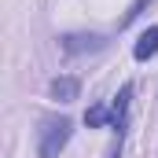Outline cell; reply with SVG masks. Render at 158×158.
I'll list each match as a JSON object with an SVG mask.
<instances>
[{
	"mask_svg": "<svg viewBox=\"0 0 158 158\" xmlns=\"http://www.w3.org/2000/svg\"><path fill=\"white\" fill-rule=\"evenodd\" d=\"M74 136V118L66 114H44L37 121V158H59Z\"/></svg>",
	"mask_w": 158,
	"mask_h": 158,
	"instance_id": "obj_1",
	"label": "cell"
},
{
	"mask_svg": "<svg viewBox=\"0 0 158 158\" xmlns=\"http://www.w3.org/2000/svg\"><path fill=\"white\" fill-rule=\"evenodd\" d=\"M132 92H136V85L125 81L118 88V96L107 103V125L114 129V143H110L107 158H121V151H125V132H129V114H132Z\"/></svg>",
	"mask_w": 158,
	"mask_h": 158,
	"instance_id": "obj_2",
	"label": "cell"
},
{
	"mask_svg": "<svg viewBox=\"0 0 158 158\" xmlns=\"http://www.w3.org/2000/svg\"><path fill=\"white\" fill-rule=\"evenodd\" d=\"M110 44L107 33H63L59 37V52L66 59H77V55H96Z\"/></svg>",
	"mask_w": 158,
	"mask_h": 158,
	"instance_id": "obj_3",
	"label": "cell"
},
{
	"mask_svg": "<svg viewBox=\"0 0 158 158\" xmlns=\"http://www.w3.org/2000/svg\"><path fill=\"white\" fill-rule=\"evenodd\" d=\"M48 96L55 99V103H74L81 99V77L77 74H59V77L48 81Z\"/></svg>",
	"mask_w": 158,
	"mask_h": 158,
	"instance_id": "obj_4",
	"label": "cell"
},
{
	"mask_svg": "<svg viewBox=\"0 0 158 158\" xmlns=\"http://www.w3.org/2000/svg\"><path fill=\"white\" fill-rule=\"evenodd\" d=\"M158 55V26H147L140 37H136V44H132V59L136 63H147V59H155Z\"/></svg>",
	"mask_w": 158,
	"mask_h": 158,
	"instance_id": "obj_5",
	"label": "cell"
},
{
	"mask_svg": "<svg viewBox=\"0 0 158 158\" xmlns=\"http://www.w3.org/2000/svg\"><path fill=\"white\" fill-rule=\"evenodd\" d=\"M151 4H155V0H132V4H129V11H125V15H121V22H118V30H125V26H132V22H136V19H140V15H143V11H147V7H151Z\"/></svg>",
	"mask_w": 158,
	"mask_h": 158,
	"instance_id": "obj_6",
	"label": "cell"
},
{
	"mask_svg": "<svg viewBox=\"0 0 158 158\" xmlns=\"http://www.w3.org/2000/svg\"><path fill=\"white\" fill-rule=\"evenodd\" d=\"M85 125H88V129H103V125H107V103H92V107L85 110Z\"/></svg>",
	"mask_w": 158,
	"mask_h": 158,
	"instance_id": "obj_7",
	"label": "cell"
}]
</instances>
